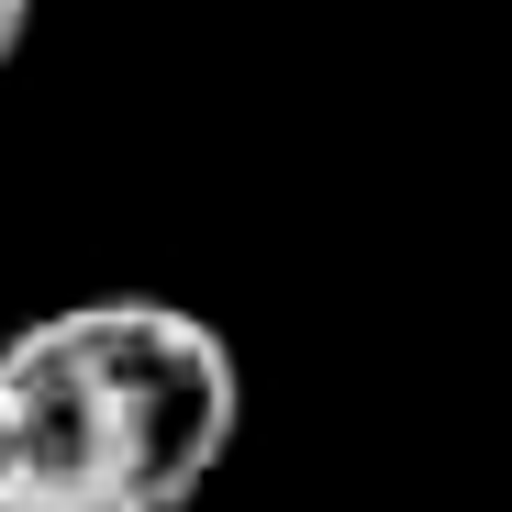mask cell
Instances as JSON below:
<instances>
[{
  "label": "cell",
  "mask_w": 512,
  "mask_h": 512,
  "mask_svg": "<svg viewBox=\"0 0 512 512\" xmlns=\"http://www.w3.org/2000/svg\"><path fill=\"white\" fill-rule=\"evenodd\" d=\"M245 435V368L179 301H67L0 346V512H190Z\"/></svg>",
  "instance_id": "obj_1"
},
{
  "label": "cell",
  "mask_w": 512,
  "mask_h": 512,
  "mask_svg": "<svg viewBox=\"0 0 512 512\" xmlns=\"http://www.w3.org/2000/svg\"><path fill=\"white\" fill-rule=\"evenodd\" d=\"M23 34H34V0H0V67L23 56Z\"/></svg>",
  "instance_id": "obj_2"
}]
</instances>
